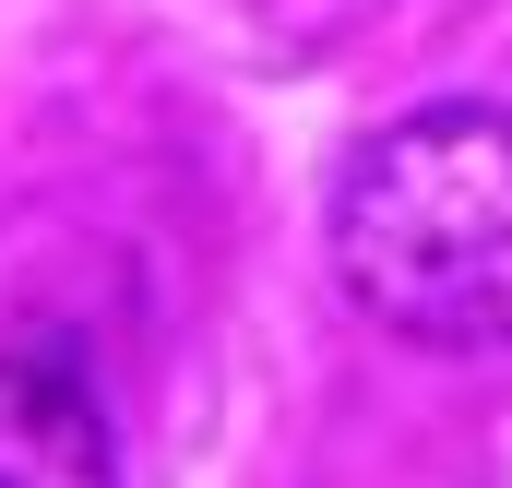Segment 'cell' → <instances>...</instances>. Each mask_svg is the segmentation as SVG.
<instances>
[{"instance_id":"1","label":"cell","mask_w":512,"mask_h":488,"mask_svg":"<svg viewBox=\"0 0 512 488\" xmlns=\"http://www.w3.org/2000/svg\"><path fill=\"white\" fill-rule=\"evenodd\" d=\"M334 274L346 298L429 346H512V108H405L334 179Z\"/></svg>"},{"instance_id":"2","label":"cell","mask_w":512,"mask_h":488,"mask_svg":"<svg viewBox=\"0 0 512 488\" xmlns=\"http://www.w3.org/2000/svg\"><path fill=\"white\" fill-rule=\"evenodd\" d=\"M0 488H120L108 465V417L72 369L0 358Z\"/></svg>"}]
</instances>
